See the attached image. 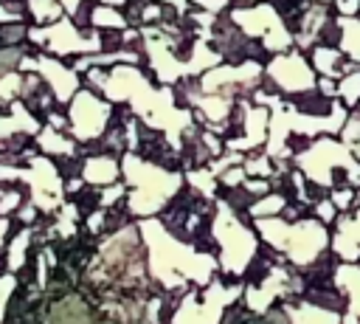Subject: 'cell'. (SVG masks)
<instances>
[{
  "label": "cell",
  "instance_id": "1",
  "mask_svg": "<svg viewBox=\"0 0 360 324\" xmlns=\"http://www.w3.org/2000/svg\"><path fill=\"white\" fill-rule=\"evenodd\" d=\"M25 6H31L37 23H56L62 20V8H65L59 0H25Z\"/></svg>",
  "mask_w": 360,
  "mask_h": 324
},
{
  "label": "cell",
  "instance_id": "2",
  "mask_svg": "<svg viewBox=\"0 0 360 324\" xmlns=\"http://www.w3.org/2000/svg\"><path fill=\"white\" fill-rule=\"evenodd\" d=\"M191 3H197L200 8H205V11H222L225 6H228V0H191Z\"/></svg>",
  "mask_w": 360,
  "mask_h": 324
},
{
  "label": "cell",
  "instance_id": "3",
  "mask_svg": "<svg viewBox=\"0 0 360 324\" xmlns=\"http://www.w3.org/2000/svg\"><path fill=\"white\" fill-rule=\"evenodd\" d=\"M245 3H256V0H245Z\"/></svg>",
  "mask_w": 360,
  "mask_h": 324
}]
</instances>
